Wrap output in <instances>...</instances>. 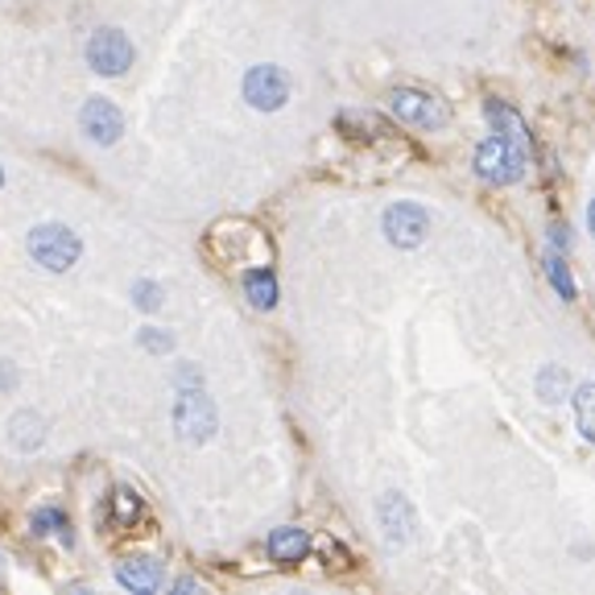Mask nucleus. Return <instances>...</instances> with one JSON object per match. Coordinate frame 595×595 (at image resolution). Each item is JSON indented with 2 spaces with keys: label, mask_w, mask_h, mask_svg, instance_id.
Segmentation results:
<instances>
[{
  "label": "nucleus",
  "mask_w": 595,
  "mask_h": 595,
  "mask_svg": "<svg viewBox=\"0 0 595 595\" xmlns=\"http://www.w3.org/2000/svg\"><path fill=\"white\" fill-rule=\"evenodd\" d=\"M25 248H29V257H34L38 265L50 269V273H66L83 252L79 236H75L66 224H38L29 232Z\"/></svg>",
  "instance_id": "f257e3e1"
},
{
  "label": "nucleus",
  "mask_w": 595,
  "mask_h": 595,
  "mask_svg": "<svg viewBox=\"0 0 595 595\" xmlns=\"http://www.w3.org/2000/svg\"><path fill=\"white\" fill-rule=\"evenodd\" d=\"M475 174L484 183H496V186H509L525 174V145L509 141V137H488V141L475 149Z\"/></svg>",
  "instance_id": "f03ea898"
},
{
  "label": "nucleus",
  "mask_w": 595,
  "mask_h": 595,
  "mask_svg": "<svg viewBox=\"0 0 595 595\" xmlns=\"http://www.w3.org/2000/svg\"><path fill=\"white\" fill-rule=\"evenodd\" d=\"M389 108L397 121L413 124V128H443L451 121V108L438 100V96H426V91H413V87H397L389 96Z\"/></svg>",
  "instance_id": "7ed1b4c3"
},
{
  "label": "nucleus",
  "mask_w": 595,
  "mask_h": 595,
  "mask_svg": "<svg viewBox=\"0 0 595 595\" xmlns=\"http://www.w3.org/2000/svg\"><path fill=\"white\" fill-rule=\"evenodd\" d=\"M174 426L186 443H207L215 434V406L203 389H186L174 401Z\"/></svg>",
  "instance_id": "20e7f679"
},
{
  "label": "nucleus",
  "mask_w": 595,
  "mask_h": 595,
  "mask_svg": "<svg viewBox=\"0 0 595 595\" xmlns=\"http://www.w3.org/2000/svg\"><path fill=\"white\" fill-rule=\"evenodd\" d=\"M87 62L96 75H124L133 66V46L121 29H96L87 41Z\"/></svg>",
  "instance_id": "39448f33"
},
{
  "label": "nucleus",
  "mask_w": 595,
  "mask_h": 595,
  "mask_svg": "<svg viewBox=\"0 0 595 595\" xmlns=\"http://www.w3.org/2000/svg\"><path fill=\"white\" fill-rule=\"evenodd\" d=\"M245 100L261 112H277L289 100V79L282 66H252L245 75Z\"/></svg>",
  "instance_id": "423d86ee"
},
{
  "label": "nucleus",
  "mask_w": 595,
  "mask_h": 595,
  "mask_svg": "<svg viewBox=\"0 0 595 595\" xmlns=\"http://www.w3.org/2000/svg\"><path fill=\"white\" fill-rule=\"evenodd\" d=\"M431 232V215L418 203H393L385 211V236L397 248H418Z\"/></svg>",
  "instance_id": "0eeeda50"
},
{
  "label": "nucleus",
  "mask_w": 595,
  "mask_h": 595,
  "mask_svg": "<svg viewBox=\"0 0 595 595\" xmlns=\"http://www.w3.org/2000/svg\"><path fill=\"white\" fill-rule=\"evenodd\" d=\"M79 124H83V133H87L96 145H116L121 141V133H124L121 108H116V103H108V100H100V96L83 103Z\"/></svg>",
  "instance_id": "6e6552de"
},
{
  "label": "nucleus",
  "mask_w": 595,
  "mask_h": 595,
  "mask_svg": "<svg viewBox=\"0 0 595 595\" xmlns=\"http://www.w3.org/2000/svg\"><path fill=\"white\" fill-rule=\"evenodd\" d=\"M376 513H381V525H385V537H389V542H410L413 537V509L406 505V496L385 493Z\"/></svg>",
  "instance_id": "1a4fd4ad"
},
{
  "label": "nucleus",
  "mask_w": 595,
  "mask_h": 595,
  "mask_svg": "<svg viewBox=\"0 0 595 595\" xmlns=\"http://www.w3.org/2000/svg\"><path fill=\"white\" fill-rule=\"evenodd\" d=\"M116 579H121L128 592L149 595L162 587V562H153V558H128V562H121Z\"/></svg>",
  "instance_id": "9d476101"
},
{
  "label": "nucleus",
  "mask_w": 595,
  "mask_h": 595,
  "mask_svg": "<svg viewBox=\"0 0 595 595\" xmlns=\"http://www.w3.org/2000/svg\"><path fill=\"white\" fill-rule=\"evenodd\" d=\"M310 550V534L307 530H298V525H286V530H273L269 537V558L273 562H282V567H294V562H302Z\"/></svg>",
  "instance_id": "9b49d317"
},
{
  "label": "nucleus",
  "mask_w": 595,
  "mask_h": 595,
  "mask_svg": "<svg viewBox=\"0 0 595 595\" xmlns=\"http://www.w3.org/2000/svg\"><path fill=\"white\" fill-rule=\"evenodd\" d=\"M484 116H488V124H493L500 137H509V141H517V145H530V128H525V121L517 116L509 103L488 100L484 103Z\"/></svg>",
  "instance_id": "f8f14e48"
},
{
  "label": "nucleus",
  "mask_w": 595,
  "mask_h": 595,
  "mask_svg": "<svg viewBox=\"0 0 595 595\" xmlns=\"http://www.w3.org/2000/svg\"><path fill=\"white\" fill-rule=\"evenodd\" d=\"M245 294L257 310H273L277 307V277L269 269H248L245 273Z\"/></svg>",
  "instance_id": "ddd939ff"
},
{
  "label": "nucleus",
  "mask_w": 595,
  "mask_h": 595,
  "mask_svg": "<svg viewBox=\"0 0 595 595\" xmlns=\"http://www.w3.org/2000/svg\"><path fill=\"white\" fill-rule=\"evenodd\" d=\"M567 393H571V372L562 369V364H546V369L537 372V397L546 406H558Z\"/></svg>",
  "instance_id": "4468645a"
},
{
  "label": "nucleus",
  "mask_w": 595,
  "mask_h": 595,
  "mask_svg": "<svg viewBox=\"0 0 595 595\" xmlns=\"http://www.w3.org/2000/svg\"><path fill=\"white\" fill-rule=\"evenodd\" d=\"M571 401H575V422H579V431H583V438L595 443V381L579 385Z\"/></svg>",
  "instance_id": "2eb2a0df"
},
{
  "label": "nucleus",
  "mask_w": 595,
  "mask_h": 595,
  "mask_svg": "<svg viewBox=\"0 0 595 595\" xmlns=\"http://www.w3.org/2000/svg\"><path fill=\"white\" fill-rule=\"evenodd\" d=\"M9 438L17 443L21 451H34L41 443V418L38 413H17V418L9 422Z\"/></svg>",
  "instance_id": "dca6fc26"
},
{
  "label": "nucleus",
  "mask_w": 595,
  "mask_h": 595,
  "mask_svg": "<svg viewBox=\"0 0 595 595\" xmlns=\"http://www.w3.org/2000/svg\"><path fill=\"white\" fill-rule=\"evenodd\" d=\"M546 277H550V286L558 289V298L562 302H575V282H571V269H567V261L562 257H546Z\"/></svg>",
  "instance_id": "f3484780"
},
{
  "label": "nucleus",
  "mask_w": 595,
  "mask_h": 595,
  "mask_svg": "<svg viewBox=\"0 0 595 595\" xmlns=\"http://www.w3.org/2000/svg\"><path fill=\"white\" fill-rule=\"evenodd\" d=\"M34 530H38V534H59L62 546H71V542H75V537L66 534L71 525H66V513H62V509H41V513L34 517Z\"/></svg>",
  "instance_id": "a211bd4d"
},
{
  "label": "nucleus",
  "mask_w": 595,
  "mask_h": 595,
  "mask_svg": "<svg viewBox=\"0 0 595 595\" xmlns=\"http://www.w3.org/2000/svg\"><path fill=\"white\" fill-rule=\"evenodd\" d=\"M133 294H137V307H141V310H158V307H162V289L153 286V282H137V289H133Z\"/></svg>",
  "instance_id": "6ab92c4d"
},
{
  "label": "nucleus",
  "mask_w": 595,
  "mask_h": 595,
  "mask_svg": "<svg viewBox=\"0 0 595 595\" xmlns=\"http://www.w3.org/2000/svg\"><path fill=\"white\" fill-rule=\"evenodd\" d=\"M141 344L149 351H174V339H170L165 331H158V327H145L141 331Z\"/></svg>",
  "instance_id": "aec40b11"
},
{
  "label": "nucleus",
  "mask_w": 595,
  "mask_h": 595,
  "mask_svg": "<svg viewBox=\"0 0 595 595\" xmlns=\"http://www.w3.org/2000/svg\"><path fill=\"white\" fill-rule=\"evenodd\" d=\"M116 505H121L124 521H128V517H133V509H137V500H133V493H128V488H121V493H116Z\"/></svg>",
  "instance_id": "412c9836"
},
{
  "label": "nucleus",
  "mask_w": 595,
  "mask_h": 595,
  "mask_svg": "<svg viewBox=\"0 0 595 595\" xmlns=\"http://www.w3.org/2000/svg\"><path fill=\"white\" fill-rule=\"evenodd\" d=\"M550 240H555V248H567V245H571V236H567V224L555 227V232H550Z\"/></svg>",
  "instance_id": "4be33fe9"
},
{
  "label": "nucleus",
  "mask_w": 595,
  "mask_h": 595,
  "mask_svg": "<svg viewBox=\"0 0 595 595\" xmlns=\"http://www.w3.org/2000/svg\"><path fill=\"white\" fill-rule=\"evenodd\" d=\"M587 227H592V236H595V199H592V207H587Z\"/></svg>",
  "instance_id": "5701e85b"
},
{
  "label": "nucleus",
  "mask_w": 595,
  "mask_h": 595,
  "mask_svg": "<svg viewBox=\"0 0 595 595\" xmlns=\"http://www.w3.org/2000/svg\"><path fill=\"white\" fill-rule=\"evenodd\" d=\"M0 186H4V170H0Z\"/></svg>",
  "instance_id": "b1692460"
}]
</instances>
